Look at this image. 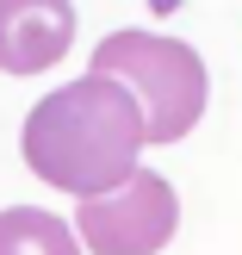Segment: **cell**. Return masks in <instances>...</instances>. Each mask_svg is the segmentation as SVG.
<instances>
[{
  "instance_id": "3",
  "label": "cell",
  "mask_w": 242,
  "mask_h": 255,
  "mask_svg": "<svg viewBox=\"0 0 242 255\" xmlns=\"http://www.w3.org/2000/svg\"><path fill=\"white\" fill-rule=\"evenodd\" d=\"M174 224H180V199L149 168H131L118 187L87 193L75 206V231L93 255H156L174 243Z\"/></svg>"
},
{
  "instance_id": "4",
  "label": "cell",
  "mask_w": 242,
  "mask_h": 255,
  "mask_svg": "<svg viewBox=\"0 0 242 255\" xmlns=\"http://www.w3.org/2000/svg\"><path fill=\"white\" fill-rule=\"evenodd\" d=\"M75 44V6L69 0H0V69L6 75H44Z\"/></svg>"
},
{
  "instance_id": "5",
  "label": "cell",
  "mask_w": 242,
  "mask_h": 255,
  "mask_svg": "<svg viewBox=\"0 0 242 255\" xmlns=\"http://www.w3.org/2000/svg\"><path fill=\"white\" fill-rule=\"evenodd\" d=\"M75 243H81V231H69L62 218H50V212H37V206H12V212H0V255H12V249L69 255Z\"/></svg>"
},
{
  "instance_id": "1",
  "label": "cell",
  "mask_w": 242,
  "mask_h": 255,
  "mask_svg": "<svg viewBox=\"0 0 242 255\" xmlns=\"http://www.w3.org/2000/svg\"><path fill=\"white\" fill-rule=\"evenodd\" d=\"M149 143L143 131V106L118 75L87 69L81 81H62L56 94H44L25 112V162L37 181L62 187V193L87 199L118 187L137 168V149Z\"/></svg>"
},
{
  "instance_id": "2",
  "label": "cell",
  "mask_w": 242,
  "mask_h": 255,
  "mask_svg": "<svg viewBox=\"0 0 242 255\" xmlns=\"http://www.w3.org/2000/svg\"><path fill=\"white\" fill-rule=\"evenodd\" d=\"M93 69L118 75L143 106V131L149 143H180L205 112V62L193 44L180 37H156V31H112L93 44Z\"/></svg>"
}]
</instances>
